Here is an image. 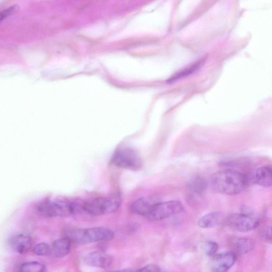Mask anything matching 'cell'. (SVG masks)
<instances>
[{
  "label": "cell",
  "instance_id": "cell-8",
  "mask_svg": "<svg viewBox=\"0 0 272 272\" xmlns=\"http://www.w3.org/2000/svg\"><path fill=\"white\" fill-rule=\"evenodd\" d=\"M84 261L90 266L106 268L112 264L113 258L103 251H95L86 255Z\"/></svg>",
  "mask_w": 272,
  "mask_h": 272
},
{
  "label": "cell",
  "instance_id": "cell-5",
  "mask_svg": "<svg viewBox=\"0 0 272 272\" xmlns=\"http://www.w3.org/2000/svg\"><path fill=\"white\" fill-rule=\"evenodd\" d=\"M113 164L120 168L137 171L142 167V160L137 151L129 147L118 149L112 159Z\"/></svg>",
  "mask_w": 272,
  "mask_h": 272
},
{
  "label": "cell",
  "instance_id": "cell-12",
  "mask_svg": "<svg viewBox=\"0 0 272 272\" xmlns=\"http://www.w3.org/2000/svg\"><path fill=\"white\" fill-rule=\"evenodd\" d=\"M224 219L223 213L214 211L201 217L198 222V225L201 228H212L220 225Z\"/></svg>",
  "mask_w": 272,
  "mask_h": 272
},
{
  "label": "cell",
  "instance_id": "cell-7",
  "mask_svg": "<svg viewBox=\"0 0 272 272\" xmlns=\"http://www.w3.org/2000/svg\"><path fill=\"white\" fill-rule=\"evenodd\" d=\"M237 256L234 252L228 251L214 255L210 263L213 272H227L235 263Z\"/></svg>",
  "mask_w": 272,
  "mask_h": 272
},
{
  "label": "cell",
  "instance_id": "cell-17",
  "mask_svg": "<svg viewBox=\"0 0 272 272\" xmlns=\"http://www.w3.org/2000/svg\"><path fill=\"white\" fill-rule=\"evenodd\" d=\"M204 64V60H201V61L199 62L190 68L185 69L183 72L180 73L179 74L176 75L175 76L173 77L171 79L168 80V82L169 83L174 82L176 80L179 79L181 78L184 77L186 76H188L191 74H193L195 70L199 69L202 65Z\"/></svg>",
  "mask_w": 272,
  "mask_h": 272
},
{
  "label": "cell",
  "instance_id": "cell-9",
  "mask_svg": "<svg viewBox=\"0 0 272 272\" xmlns=\"http://www.w3.org/2000/svg\"><path fill=\"white\" fill-rule=\"evenodd\" d=\"M12 249L20 254H25L31 249L32 240L26 234H19L13 237L9 241Z\"/></svg>",
  "mask_w": 272,
  "mask_h": 272
},
{
  "label": "cell",
  "instance_id": "cell-10",
  "mask_svg": "<svg viewBox=\"0 0 272 272\" xmlns=\"http://www.w3.org/2000/svg\"><path fill=\"white\" fill-rule=\"evenodd\" d=\"M156 203V200L153 198H140L131 206V211L135 214L146 217L151 208Z\"/></svg>",
  "mask_w": 272,
  "mask_h": 272
},
{
  "label": "cell",
  "instance_id": "cell-22",
  "mask_svg": "<svg viewBox=\"0 0 272 272\" xmlns=\"http://www.w3.org/2000/svg\"><path fill=\"white\" fill-rule=\"evenodd\" d=\"M15 9V6H13L0 13V22L7 18V17L11 15L14 12Z\"/></svg>",
  "mask_w": 272,
  "mask_h": 272
},
{
  "label": "cell",
  "instance_id": "cell-20",
  "mask_svg": "<svg viewBox=\"0 0 272 272\" xmlns=\"http://www.w3.org/2000/svg\"><path fill=\"white\" fill-rule=\"evenodd\" d=\"M135 272H160V269L157 265L149 264L142 268L135 270Z\"/></svg>",
  "mask_w": 272,
  "mask_h": 272
},
{
  "label": "cell",
  "instance_id": "cell-11",
  "mask_svg": "<svg viewBox=\"0 0 272 272\" xmlns=\"http://www.w3.org/2000/svg\"><path fill=\"white\" fill-rule=\"evenodd\" d=\"M71 241L67 238L56 240L51 247V254L56 258H63L70 253Z\"/></svg>",
  "mask_w": 272,
  "mask_h": 272
},
{
  "label": "cell",
  "instance_id": "cell-6",
  "mask_svg": "<svg viewBox=\"0 0 272 272\" xmlns=\"http://www.w3.org/2000/svg\"><path fill=\"white\" fill-rule=\"evenodd\" d=\"M184 207L178 200H171L155 203L146 217L156 221L167 219L183 212Z\"/></svg>",
  "mask_w": 272,
  "mask_h": 272
},
{
  "label": "cell",
  "instance_id": "cell-2",
  "mask_svg": "<svg viewBox=\"0 0 272 272\" xmlns=\"http://www.w3.org/2000/svg\"><path fill=\"white\" fill-rule=\"evenodd\" d=\"M112 230L104 227L68 230L66 238L78 245H86L102 241H108L114 237Z\"/></svg>",
  "mask_w": 272,
  "mask_h": 272
},
{
  "label": "cell",
  "instance_id": "cell-23",
  "mask_svg": "<svg viewBox=\"0 0 272 272\" xmlns=\"http://www.w3.org/2000/svg\"><path fill=\"white\" fill-rule=\"evenodd\" d=\"M110 272H135L132 269H124L122 270H114Z\"/></svg>",
  "mask_w": 272,
  "mask_h": 272
},
{
  "label": "cell",
  "instance_id": "cell-3",
  "mask_svg": "<svg viewBox=\"0 0 272 272\" xmlns=\"http://www.w3.org/2000/svg\"><path fill=\"white\" fill-rule=\"evenodd\" d=\"M122 201V197L119 194L97 198L83 204L84 211L95 216L114 213L119 208Z\"/></svg>",
  "mask_w": 272,
  "mask_h": 272
},
{
  "label": "cell",
  "instance_id": "cell-13",
  "mask_svg": "<svg viewBox=\"0 0 272 272\" xmlns=\"http://www.w3.org/2000/svg\"><path fill=\"white\" fill-rule=\"evenodd\" d=\"M234 250L240 255L246 254L253 250L255 247L253 239L247 238L234 239L232 241Z\"/></svg>",
  "mask_w": 272,
  "mask_h": 272
},
{
  "label": "cell",
  "instance_id": "cell-4",
  "mask_svg": "<svg viewBox=\"0 0 272 272\" xmlns=\"http://www.w3.org/2000/svg\"><path fill=\"white\" fill-rule=\"evenodd\" d=\"M227 225L234 230L247 233L256 229L259 224L257 216L252 210H244L241 213L229 215L226 219Z\"/></svg>",
  "mask_w": 272,
  "mask_h": 272
},
{
  "label": "cell",
  "instance_id": "cell-18",
  "mask_svg": "<svg viewBox=\"0 0 272 272\" xmlns=\"http://www.w3.org/2000/svg\"><path fill=\"white\" fill-rule=\"evenodd\" d=\"M33 252L39 256H47L51 254V247L46 243H40L35 246Z\"/></svg>",
  "mask_w": 272,
  "mask_h": 272
},
{
  "label": "cell",
  "instance_id": "cell-21",
  "mask_svg": "<svg viewBox=\"0 0 272 272\" xmlns=\"http://www.w3.org/2000/svg\"><path fill=\"white\" fill-rule=\"evenodd\" d=\"M261 238L265 241L268 242V243H271V228L270 227H266L264 228L261 233Z\"/></svg>",
  "mask_w": 272,
  "mask_h": 272
},
{
  "label": "cell",
  "instance_id": "cell-1",
  "mask_svg": "<svg viewBox=\"0 0 272 272\" xmlns=\"http://www.w3.org/2000/svg\"><path fill=\"white\" fill-rule=\"evenodd\" d=\"M210 181L211 187L217 193L228 195L241 193L247 185L244 175L231 169L217 171L211 176Z\"/></svg>",
  "mask_w": 272,
  "mask_h": 272
},
{
  "label": "cell",
  "instance_id": "cell-14",
  "mask_svg": "<svg viewBox=\"0 0 272 272\" xmlns=\"http://www.w3.org/2000/svg\"><path fill=\"white\" fill-rule=\"evenodd\" d=\"M255 178L256 183L259 186L265 188L271 187L272 184L271 167L264 166L258 168L256 171Z\"/></svg>",
  "mask_w": 272,
  "mask_h": 272
},
{
  "label": "cell",
  "instance_id": "cell-16",
  "mask_svg": "<svg viewBox=\"0 0 272 272\" xmlns=\"http://www.w3.org/2000/svg\"><path fill=\"white\" fill-rule=\"evenodd\" d=\"M44 265L37 261H29L23 264L19 272H44Z\"/></svg>",
  "mask_w": 272,
  "mask_h": 272
},
{
  "label": "cell",
  "instance_id": "cell-15",
  "mask_svg": "<svg viewBox=\"0 0 272 272\" xmlns=\"http://www.w3.org/2000/svg\"><path fill=\"white\" fill-rule=\"evenodd\" d=\"M207 185L206 181L199 177L193 178L189 184L190 189L197 194L204 193L207 188Z\"/></svg>",
  "mask_w": 272,
  "mask_h": 272
},
{
  "label": "cell",
  "instance_id": "cell-19",
  "mask_svg": "<svg viewBox=\"0 0 272 272\" xmlns=\"http://www.w3.org/2000/svg\"><path fill=\"white\" fill-rule=\"evenodd\" d=\"M219 249V245L214 241H208L204 244L203 250L208 256H214Z\"/></svg>",
  "mask_w": 272,
  "mask_h": 272
}]
</instances>
